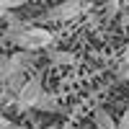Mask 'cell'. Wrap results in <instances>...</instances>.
<instances>
[{
	"instance_id": "1",
	"label": "cell",
	"mask_w": 129,
	"mask_h": 129,
	"mask_svg": "<svg viewBox=\"0 0 129 129\" xmlns=\"http://www.w3.org/2000/svg\"><path fill=\"white\" fill-rule=\"evenodd\" d=\"M3 41L5 44H16L18 49H26V52H41V49H49L54 44V34L44 26H26L18 34L3 36Z\"/></svg>"
},
{
	"instance_id": "2",
	"label": "cell",
	"mask_w": 129,
	"mask_h": 129,
	"mask_svg": "<svg viewBox=\"0 0 129 129\" xmlns=\"http://www.w3.org/2000/svg\"><path fill=\"white\" fill-rule=\"evenodd\" d=\"M36 62V52H26V49H18L13 54H3L0 59V80H8L18 72H28Z\"/></svg>"
},
{
	"instance_id": "3",
	"label": "cell",
	"mask_w": 129,
	"mask_h": 129,
	"mask_svg": "<svg viewBox=\"0 0 129 129\" xmlns=\"http://www.w3.org/2000/svg\"><path fill=\"white\" fill-rule=\"evenodd\" d=\"M90 3H85V0H62V3L52 5L47 13H44V21L49 23H67V21H75L78 16L88 13Z\"/></svg>"
},
{
	"instance_id": "4",
	"label": "cell",
	"mask_w": 129,
	"mask_h": 129,
	"mask_svg": "<svg viewBox=\"0 0 129 129\" xmlns=\"http://www.w3.org/2000/svg\"><path fill=\"white\" fill-rule=\"evenodd\" d=\"M44 95V85H41V75H31L28 83L23 85V88L18 90L16 95V109L18 111H28V109H34L36 101Z\"/></svg>"
},
{
	"instance_id": "5",
	"label": "cell",
	"mask_w": 129,
	"mask_h": 129,
	"mask_svg": "<svg viewBox=\"0 0 129 129\" xmlns=\"http://www.w3.org/2000/svg\"><path fill=\"white\" fill-rule=\"evenodd\" d=\"M93 124H95V129H119V121H114V116L103 106L93 109Z\"/></svg>"
},
{
	"instance_id": "6",
	"label": "cell",
	"mask_w": 129,
	"mask_h": 129,
	"mask_svg": "<svg viewBox=\"0 0 129 129\" xmlns=\"http://www.w3.org/2000/svg\"><path fill=\"white\" fill-rule=\"evenodd\" d=\"M49 62L54 64V67H72V64H78V54H75V52L54 49V52H49Z\"/></svg>"
},
{
	"instance_id": "7",
	"label": "cell",
	"mask_w": 129,
	"mask_h": 129,
	"mask_svg": "<svg viewBox=\"0 0 129 129\" xmlns=\"http://www.w3.org/2000/svg\"><path fill=\"white\" fill-rule=\"evenodd\" d=\"M36 111H44V114H54V111H62V103H59V98L54 93H47L44 90V95L36 101V106H34Z\"/></svg>"
},
{
	"instance_id": "8",
	"label": "cell",
	"mask_w": 129,
	"mask_h": 129,
	"mask_svg": "<svg viewBox=\"0 0 129 129\" xmlns=\"http://www.w3.org/2000/svg\"><path fill=\"white\" fill-rule=\"evenodd\" d=\"M114 75H116V83H126V80H129V59H124V57H121V62L116 64Z\"/></svg>"
},
{
	"instance_id": "9",
	"label": "cell",
	"mask_w": 129,
	"mask_h": 129,
	"mask_svg": "<svg viewBox=\"0 0 129 129\" xmlns=\"http://www.w3.org/2000/svg\"><path fill=\"white\" fill-rule=\"evenodd\" d=\"M28 0H0V5H3V10H13V8H21L26 5Z\"/></svg>"
},
{
	"instance_id": "10",
	"label": "cell",
	"mask_w": 129,
	"mask_h": 129,
	"mask_svg": "<svg viewBox=\"0 0 129 129\" xmlns=\"http://www.w3.org/2000/svg\"><path fill=\"white\" fill-rule=\"evenodd\" d=\"M119 129H129V106H126V111H124V116L119 119Z\"/></svg>"
},
{
	"instance_id": "11",
	"label": "cell",
	"mask_w": 129,
	"mask_h": 129,
	"mask_svg": "<svg viewBox=\"0 0 129 129\" xmlns=\"http://www.w3.org/2000/svg\"><path fill=\"white\" fill-rule=\"evenodd\" d=\"M0 129H21V126H16L10 119H0Z\"/></svg>"
},
{
	"instance_id": "12",
	"label": "cell",
	"mask_w": 129,
	"mask_h": 129,
	"mask_svg": "<svg viewBox=\"0 0 129 129\" xmlns=\"http://www.w3.org/2000/svg\"><path fill=\"white\" fill-rule=\"evenodd\" d=\"M124 59H129V41H126V47H124Z\"/></svg>"
},
{
	"instance_id": "13",
	"label": "cell",
	"mask_w": 129,
	"mask_h": 129,
	"mask_svg": "<svg viewBox=\"0 0 129 129\" xmlns=\"http://www.w3.org/2000/svg\"><path fill=\"white\" fill-rule=\"evenodd\" d=\"M121 3H124V10H129V0H121Z\"/></svg>"
}]
</instances>
